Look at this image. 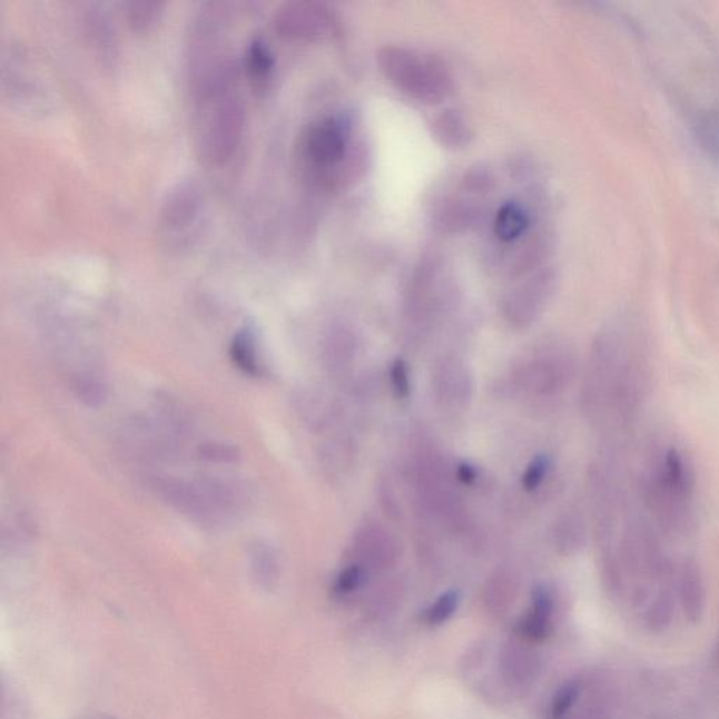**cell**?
<instances>
[{
  "instance_id": "7a4b0ae2",
  "label": "cell",
  "mask_w": 719,
  "mask_h": 719,
  "mask_svg": "<svg viewBox=\"0 0 719 719\" xmlns=\"http://www.w3.org/2000/svg\"><path fill=\"white\" fill-rule=\"evenodd\" d=\"M381 71L396 88L422 101L439 104L452 93V78L442 61L402 47H386L380 52Z\"/></svg>"
},
{
  "instance_id": "7402d4cb",
  "label": "cell",
  "mask_w": 719,
  "mask_h": 719,
  "mask_svg": "<svg viewBox=\"0 0 719 719\" xmlns=\"http://www.w3.org/2000/svg\"><path fill=\"white\" fill-rule=\"evenodd\" d=\"M391 383L398 398H407L411 394L410 372L404 360L396 358L391 367Z\"/></svg>"
},
{
  "instance_id": "603a6c76",
  "label": "cell",
  "mask_w": 719,
  "mask_h": 719,
  "mask_svg": "<svg viewBox=\"0 0 719 719\" xmlns=\"http://www.w3.org/2000/svg\"><path fill=\"white\" fill-rule=\"evenodd\" d=\"M457 476L463 484L470 485L476 480V470L469 463H461L459 465Z\"/></svg>"
},
{
  "instance_id": "5bb4252c",
  "label": "cell",
  "mask_w": 719,
  "mask_h": 719,
  "mask_svg": "<svg viewBox=\"0 0 719 719\" xmlns=\"http://www.w3.org/2000/svg\"><path fill=\"white\" fill-rule=\"evenodd\" d=\"M252 569L263 588H270L278 578V561L275 550L265 543H257L252 550Z\"/></svg>"
},
{
  "instance_id": "277c9868",
  "label": "cell",
  "mask_w": 719,
  "mask_h": 719,
  "mask_svg": "<svg viewBox=\"0 0 719 719\" xmlns=\"http://www.w3.org/2000/svg\"><path fill=\"white\" fill-rule=\"evenodd\" d=\"M351 127L345 118L325 117L305 130L299 144V158L314 179L334 169L345 158Z\"/></svg>"
},
{
  "instance_id": "8992f818",
  "label": "cell",
  "mask_w": 719,
  "mask_h": 719,
  "mask_svg": "<svg viewBox=\"0 0 719 719\" xmlns=\"http://www.w3.org/2000/svg\"><path fill=\"white\" fill-rule=\"evenodd\" d=\"M693 492V475L687 466L683 455L678 450L670 449L664 453L654 476L653 498L659 506L664 502L670 518H679L683 506Z\"/></svg>"
},
{
  "instance_id": "9a60e30c",
  "label": "cell",
  "mask_w": 719,
  "mask_h": 719,
  "mask_svg": "<svg viewBox=\"0 0 719 719\" xmlns=\"http://www.w3.org/2000/svg\"><path fill=\"white\" fill-rule=\"evenodd\" d=\"M436 137L443 145L450 148H457L469 141V130H466L463 118L455 115V111H445L434 122Z\"/></svg>"
},
{
  "instance_id": "4fadbf2b",
  "label": "cell",
  "mask_w": 719,
  "mask_h": 719,
  "mask_svg": "<svg viewBox=\"0 0 719 719\" xmlns=\"http://www.w3.org/2000/svg\"><path fill=\"white\" fill-rule=\"evenodd\" d=\"M165 3L159 0H139L126 4V16L134 31L148 33L162 19Z\"/></svg>"
},
{
  "instance_id": "2e32d148",
  "label": "cell",
  "mask_w": 719,
  "mask_h": 719,
  "mask_svg": "<svg viewBox=\"0 0 719 719\" xmlns=\"http://www.w3.org/2000/svg\"><path fill=\"white\" fill-rule=\"evenodd\" d=\"M460 605L457 590H449L440 594L429 608L423 611L422 621L429 627H439L452 619Z\"/></svg>"
},
{
  "instance_id": "8fae6325",
  "label": "cell",
  "mask_w": 719,
  "mask_h": 719,
  "mask_svg": "<svg viewBox=\"0 0 719 719\" xmlns=\"http://www.w3.org/2000/svg\"><path fill=\"white\" fill-rule=\"evenodd\" d=\"M230 357L236 367L243 370L252 377H259L263 374V364L259 352H257L256 337L249 327L239 331L230 343Z\"/></svg>"
},
{
  "instance_id": "6da1fadb",
  "label": "cell",
  "mask_w": 719,
  "mask_h": 719,
  "mask_svg": "<svg viewBox=\"0 0 719 719\" xmlns=\"http://www.w3.org/2000/svg\"><path fill=\"white\" fill-rule=\"evenodd\" d=\"M191 141L200 162L219 168L234 158L245 132L238 88L191 96Z\"/></svg>"
},
{
  "instance_id": "7c38bea8",
  "label": "cell",
  "mask_w": 719,
  "mask_h": 719,
  "mask_svg": "<svg viewBox=\"0 0 719 719\" xmlns=\"http://www.w3.org/2000/svg\"><path fill=\"white\" fill-rule=\"evenodd\" d=\"M529 227V216L516 203H508L496 214L495 235L503 243H512Z\"/></svg>"
},
{
  "instance_id": "cb8c5ba5",
  "label": "cell",
  "mask_w": 719,
  "mask_h": 719,
  "mask_svg": "<svg viewBox=\"0 0 719 719\" xmlns=\"http://www.w3.org/2000/svg\"><path fill=\"white\" fill-rule=\"evenodd\" d=\"M82 719H116L110 716H107V713H89V716L83 717Z\"/></svg>"
},
{
  "instance_id": "ffe728a7",
  "label": "cell",
  "mask_w": 719,
  "mask_h": 719,
  "mask_svg": "<svg viewBox=\"0 0 719 719\" xmlns=\"http://www.w3.org/2000/svg\"><path fill=\"white\" fill-rule=\"evenodd\" d=\"M551 460L549 455H536L531 461L529 469L525 470L523 475V486L525 491H535L543 484L546 474H549Z\"/></svg>"
},
{
  "instance_id": "3957f363",
  "label": "cell",
  "mask_w": 719,
  "mask_h": 719,
  "mask_svg": "<svg viewBox=\"0 0 719 719\" xmlns=\"http://www.w3.org/2000/svg\"><path fill=\"white\" fill-rule=\"evenodd\" d=\"M207 204L196 180H181L166 195L158 214V239L169 252L191 248L206 223Z\"/></svg>"
},
{
  "instance_id": "e0dca14e",
  "label": "cell",
  "mask_w": 719,
  "mask_h": 719,
  "mask_svg": "<svg viewBox=\"0 0 719 719\" xmlns=\"http://www.w3.org/2000/svg\"><path fill=\"white\" fill-rule=\"evenodd\" d=\"M582 693V683L578 680L567 681L557 691L550 706V719H565L572 708L577 706Z\"/></svg>"
},
{
  "instance_id": "ba28073f",
  "label": "cell",
  "mask_w": 719,
  "mask_h": 719,
  "mask_svg": "<svg viewBox=\"0 0 719 719\" xmlns=\"http://www.w3.org/2000/svg\"><path fill=\"white\" fill-rule=\"evenodd\" d=\"M554 595L545 587H536L531 599V605L518 624V634L525 641L541 642L552 632L554 621Z\"/></svg>"
},
{
  "instance_id": "52a82bcc",
  "label": "cell",
  "mask_w": 719,
  "mask_h": 719,
  "mask_svg": "<svg viewBox=\"0 0 719 719\" xmlns=\"http://www.w3.org/2000/svg\"><path fill=\"white\" fill-rule=\"evenodd\" d=\"M152 487L160 498L197 523L216 525L223 522L221 514L213 506L200 484L191 485L177 477L155 476Z\"/></svg>"
},
{
  "instance_id": "30bf717a",
  "label": "cell",
  "mask_w": 719,
  "mask_h": 719,
  "mask_svg": "<svg viewBox=\"0 0 719 719\" xmlns=\"http://www.w3.org/2000/svg\"><path fill=\"white\" fill-rule=\"evenodd\" d=\"M680 599L684 613L690 620L697 621L705 610V584L699 567L695 562L684 563L680 577Z\"/></svg>"
},
{
  "instance_id": "ac0fdd59",
  "label": "cell",
  "mask_w": 719,
  "mask_h": 719,
  "mask_svg": "<svg viewBox=\"0 0 719 719\" xmlns=\"http://www.w3.org/2000/svg\"><path fill=\"white\" fill-rule=\"evenodd\" d=\"M72 390L77 398L88 406H99L106 401V386L92 375H78V377H75Z\"/></svg>"
},
{
  "instance_id": "9c48e42d",
  "label": "cell",
  "mask_w": 719,
  "mask_h": 719,
  "mask_svg": "<svg viewBox=\"0 0 719 719\" xmlns=\"http://www.w3.org/2000/svg\"><path fill=\"white\" fill-rule=\"evenodd\" d=\"M244 68L256 89L265 88L275 69V57L265 41L254 39L249 42L245 50Z\"/></svg>"
},
{
  "instance_id": "d6986e66",
  "label": "cell",
  "mask_w": 719,
  "mask_h": 719,
  "mask_svg": "<svg viewBox=\"0 0 719 719\" xmlns=\"http://www.w3.org/2000/svg\"><path fill=\"white\" fill-rule=\"evenodd\" d=\"M364 582H366V571H364V568L351 565L343 569L339 575H337L334 592L337 595H348L362 588Z\"/></svg>"
},
{
  "instance_id": "44dd1931",
  "label": "cell",
  "mask_w": 719,
  "mask_h": 719,
  "mask_svg": "<svg viewBox=\"0 0 719 719\" xmlns=\"http://www.w3.org/2000/svg\"><path fill=\"white\" fill-rule=\"evenodd\" d=\"M200 454L203 459L211 463H233L238 459V452L233 445L223 443H209L201 445Z\"/></svg>"
},
{
  "instance_id": "5b68a950",
  "label": "cell",
  "mask_w": 719,
  "mask_h": 719,
  "mask_svg": "<svg viewBox=\"0 0 719 719\" xmlns=\"http://www.w3.org/2000/svg\"><path fill=\"white\" fill-rule=\"evenodd\" d=\"M273 24L283 39L314 41L332 35L335 20L325 4L293 2L277 10Z\"/></svg>"
}]
</instances>
